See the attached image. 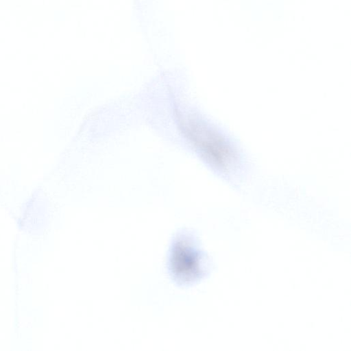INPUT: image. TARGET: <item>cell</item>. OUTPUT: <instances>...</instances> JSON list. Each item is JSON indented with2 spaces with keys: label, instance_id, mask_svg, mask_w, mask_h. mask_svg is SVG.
<instances>
[{
  "label": "cell",
  "instance_id": "2",
  "mask_svg": "<svg viewBox=\"0 0 351 351\" xmlns=\"http://www.w3.org/2000/svg\"><path fill=\"white\" fill-rule=\"evenodd\" d=\"M192 237L180 235L173 243L171 256V269L178 280L190 282L197 278L203 267V254Z\"/></svg>",
  "mask_w": 351,
  "mask_h": 351
},
{
  "label": "cell",
  "instance_id": "1",
  "mask_svg": "<svg viewBox=\"0 0 351 351\" xmlns=\"http://www.w3.org/2000/svg\"><path fill=\"white\" fill-rule=\"evenodd\" d=\"M189 134L203 155L213 165L223 169L235 160L233 149L218 133L199 123H191Z\"/></svg>",
  "mask_w": 351,
  "mask_h": 351
}]
</instances>
